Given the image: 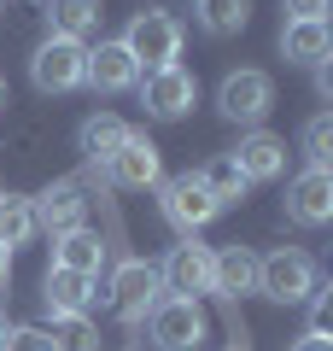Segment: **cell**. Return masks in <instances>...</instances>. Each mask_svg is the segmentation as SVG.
Listing matches in <instances>:
<instances>
[{
	"label": "cell",
	"mask_w": 333,
	"mask_h": 351,
	"mask_svg": "<svg viewBox=\"0 0 333 351\" xmlns=\"http://www.w3.org/2000/svg\"><path fill=\"white\" fill-rule=\"evenodd\" d=\"M123 53L135 59V71H164V64H182V24H175L164 6H147V12L129 18Z\"/></svg>",
	"instance_id": "obj_1"
},
{
	"label": "cell",
	"mask_w": 333,
	"mask_h": 351,
	"mask_svg": "<svg viewBox=\"0 0 333 351\" xmlns=\"http://www.w3.org/2000/svg\"><path fill=\"white\" fill-rule=\"evenodd\" d=\"M316 281H321V269L298 246H281V252H269V258H258V293L275 299V304H304L310 293H316Z\"/></svg>",
	"instance_id": "obj_2"
},
{
	"label": "cell",
	"mask_w": 333,
	"mask_h": 351,
	"mask_svg": "<svg viewBox=\"0 0 333 351\" xmlns=\"http://www.w3.org/2000/svg\"><path fill=\"white\" fill-rule=\"evenodd\" d=\"M29 76H36L41 94H71V88L88 82V47L82 41H64V36H47L29 59Z\"/></svg>",
	"instance_id": "obj_3"
},
{
	"label": "cell",
	"mask_w": 333,
	"mask_h": 351,
	"mask_svg": "<svg viewBox=\"0 0 333 351\" xmlns=\"http://www.w3.org/2000/svg\"><path fill=\"white\" fill-rule=\"evenodd\" d=\"M147 328H152V339H158V351H199L205 334H210L199 299H158L152 316H147Z\"/></svg>",
	"instance_id": "obj_4"
},
{
	"label": "cell",
	"mask_w": 333,
	"mask_h": 351,
	"mask_svg": "<svg viewBox=\"0 0 333 351\" xmlns=\"http://www.w3.org/2000/svg\"><path fill=\"white\" fill-rule=\"evenodd\" d=\"M210 269H217V252L199 246V240H182V246H170V258L158 263V287L170 293V299H205Z\"/></svg>",
	"instance_id": "obj_5"
},
{
	"label": "cell",
	"mask_w": 333,
	"mask_h": 351,
	"mask_svg": "<svg viewBox=\"0 0 333 351\" xmlns=\"http://www.w3.org/2000/svg\"><path fill=\"white\" fill-rule=\"evenodd\" d=\"M158 211L182 240H193L199 228L217 217V199H210V193L199 188V176L187 170V176H175V182H158Z\"/></svg>",
	"instance_id": "obj_6"
},
{
	"label": "cell",
	"mask_w": 333,
	"mask_h": 351,
	"mask_svg": "<svg viewBox=\"0 0 333 351\" xmlns=\"http://www.w3.org/2000/svg\"><path fill=\"white\" fill-rule=\"evenodd\" d=\"M269 106H275V82L263 71H228V76H222L217 112L228 117V123H251V129H258L263 117H269Z\"/></svg>",
	"instance_id": "obj_7"
},
{
	"label": "cell",
	"mask_w": 333,
	"mask_h": 351,
	"mask_svg": "<svg viewBox=\"0 0 333 351\" xmlns=\"http://www.w3.org/2000/svg\"><path fill=\"white\" fill-rule=\"evenodd\" d=\"M158 293H164V287H158V263L129 258V263L111 269V304H117L123 322H147L152 304H158Z\"/></svg>",
	"instance_id": "obj_8"
},
{
	"label": "cell",
	"mask_w": 333,
	"mask_h": 351,
	"mask_svg": "<svg viewBox=\"0 0 333 351\" xmlns=\"http://www.w3.org/2000/svg\"><path fill=\"white\" fill-rule=\"evenodd\" d=\"M193 100H199V82H193V71H182V64H164V71L140 76V106H147L152 117H164V123L187 117Z\"/></svg>",
	"instance_id": "obj_9"
},
{
	"label": "cell",
	"mask_w": 333,
	"mask_h": 351,
	"mask_svg": "<svg viewBox=\"0 0 333 351\" xmlns=\"http://www.w3.org/2000/svg\"><path fill=\"white\" fill-rule=\"evenodd\" d=\"M106 176L117 182V188H129V193H147V188H158L164 182V164H158V147H152L147 135H129L123 147L106 158Z\"/></svg>",
	"instance_id": "obj_10"
},
{
	"label": "cell",
	"mask_w": 333,
	"mask_h": 351,
	"mask_svg": "<svg viewBox=\"0 0 333 351\" xmlns=\"http://www.w3.org/2000/svg\"><path fill=\"white\" fill-rule=\"evenodd\" d=\"M29 211H36V228H47V234L59 240V234H71V228H82L88 199H82L76 182H47V188L29 199Z\"/></svg>",
	"instance_id": "obj_11"
},
{
	"label": "cell",
	"mask_w": 333,
	"mask_h": 351,
	"mask_svg": "<svg viewBox=\"0 0 333 351\" xmlns=\"http://www.w3.org/2000/svg\"><path fill=\"white\" fill-rule=\"evenodd\" d=\"M286 217L304 223V228L333 223V170H304V176H293V188H286Z\"/></svg>",
	"instance_id": "obj_12"
},
{
	"label": "cell",
	"mask_w": 333,
	"mask_h": 351,
	"mask_svg": "<svg viewBox=\"0 0 333 351\" xmlns=\"http://www.w3.org/2000/svg\"><path fill=\"white\" fill-rule=\"evenodd\" d=\"M228 158H234V170L246 176V182H275V176L286 170V141L269 135V129H246Z\"/></svg>",
	"instance_id": "obj_13"
},
{
	"label": "cell",
	"mask_w": 333,
	"mask_h": 351,
	"mask_svg": "<svg viewBox=\"0 0 333 351\" xmlns=\"http://www.w3.org/2000/svg\"><path fill=\"white\" fill-rule=\"evenodd\" d=\"M140 71L135 59L123 53V41H99V47H88V88L94 94H123V88H135Z\"/></svg>",
	"instance_id": "obj_14"
},
{
	"label": "cell",
	"mask_w": 333,
	"mask_h": 351,
	"mask_svg": "<svg viewBox=\"0 0 333 351\" xmlns=\"http://www.w3.org/2000/svg\"><path fill=\"white\" fill-rule=\"evenodd\" d=\"M41 304H47L53 316H82L88 304H94V276H76V269H59V263H53L47 281H41Z\"/></svg>",
	"instance_id": "obj_15"
},
{
	"label": "cell",
	"mask_w": 333,
	"mask_h": 351,
	"mask_svg": "<svg viewBox=\"0 0 333 351\" xmlns=\"http://www.w3.org/2000/svg\"><path fill=\"white\" fill-rule=\"evenodd\" d=\"M210 293H228V299L258 293V252L251 246H222L217 269H210Z\"/></svg>",
	"instance_id": "obj_16"
},
{
	"label": "cell",
	"mask_w": 333,
	"mask_h": 351,
	"mask_svg": "<svg viewBox=\"0 0 333 351\" xmlns=\"http://www.w3.org/2000/svg\"><path fill=\"white\" fill-rule=\"evenodd\" d=\"M281 53L293 64H328V53H333V29L328 24H304V18H286V29H281Z\"/></svg>",
	"instance_id": "obj_17"
},
{
	"label": "cell",
	"mask_w": 333,
	"mask_h": 351,
	"mask_svg": "<svg viewBox=\"0 0 333 351\" xmlns=\"http://www.w3.org/2000/svg\"><path fill=\"white\" fill-rule=\"evenodd\" d=\"M47 29L64 41H88L99 29V0H47Z\"/></svg>",
	"instance_id": "obj_18"
},
{
	"label": "cell",
	"mask_w": 333,
	"mask_h": 351,
	"mask_svg": "<svg viewBox=\"0 0 333 351\" xmlns=\"http://www.w3.org/2000/svg\"><path fill=\"white\" fill-rule=\"evenodd\" d=\"M53 263H59V269H76V276H99L106 246H99V234H88V228H71V234L53 240Z\"/></svg>",
	"instance_id": "obj_19"
},
{
	"label": "cell",
	"mask_w": 333,
	"mask_h": 351,
	"mask_svg": "<svg viewBox=\"0 0 333 351\" xmlns=\"http://www.w3.org/2000/svg\"><path fill=\"white\" fill-rule=\"evenodd\" d=\"M129 135H135V129H129L123 117H111V112H94V117L82 123V135H76V141H82V152H88L94 164H106V158H111L117 147H123Z\"/></svg>",
	"instance_id": "obj_20"
},
{
	"label": "cell",
	"mask_w": 333,
	"mask_h": 351,
	"mask_svg": "<svg viewBox=\"0 0 333 351\" xmlns=\"http://www.w3.org/2000/svg\"><path fill=\"white\" fill-rule=\"evenodd\" d=\"M193 176H199V188L217 199V211H222V205H240V199H246V188H251L246 176L234 170V158H228V152H222V158H210L205 170H193Z\"/></svg>",
	"instance_id": "obj_21"
},
{
	"label": "cell",
	"mask_w": 333,
	"mask_h": 351,
	"mask_svg": "<svg viewBox=\"0 0 333 351\" xmlns=\"http://www.w3.org/2000/svg\"><path fill=\"white\" fill-rule=\"evenodd\" d=\"M36 234V211H29V193H0V246L12 252Z\"/></svg>",
	"instance_id": "obj_22"
},
{
	"label": "cell",
	"mask_w": 333,
	"mask_h": 351,
	"mask_svg": "<svg viewBox=\"0 0 333 351\" xmlns=\"http://www.w3.org/2000/svg\"><path fill=\"white\" fill-rule=\"evenodd\" d=\"M193 12H199V24L210 36H234V29H246L251 0H193Z\"/></svg>",
	"instance_id": "obj_23"
},
{
	"label": "cell",
	"mask_w": 333,
	"mask_h": 351,
	"mask_svg": "<svg viewBox=\"0 0 333 351\" xmlns=\"http://www.w3.org/2000/svg\"><path fill=\"white\" fill-rule=\"evenodd\" d=\"M304 158H310V170H328V158H333V112H316L304 123Z\"/></svg>",
	"instance_id": "obj_24"
},
{
	"label": "cell",
	"mask_w": 333,
	"mask_h": 351,
	"mask_svg": "<svg viewBox=\"0 0 333 351\" xmlns=\"http://www.w3.org/2000/svg\"><path fill=\"white\" fill-rule=\"evenodd\" d=\"M6 351H64V339L47 334V328H12L6 334Z\"/></svg>",
	"instance_id": "obj_25"
},
{
	"label": "cell",
	"mask_w": 333,
	"mask_h": 351,
	"mask_svg": "<svg viewBox=\"0 0 333 351\" xmlns=\"http://www.w3.org/2000/svg\"><path fill=\"white\" fill-rule=\"evenodd\" d=\"M328 281H316V293H310V328H304V334H328V328H333V299H328Z\"/></svg>",
	"instance_id": "obj_26"
},
{
	"label": "cell",
	"mask_w": 333,
	"mask_h": 351,
	"mask_svg": "<svg viewBox=\"0 0 333 351\" xmlns=\"http://www.w3.org/2000/svg\"><path fill=\"white\" fill-rule=\"evenodd\" d=\"M286 18H304V24H328V6L333 0H281Z\"/></svg>",
	"instance_id": "obj_27"
},
{
	"label": "cell",
	"mask_w": 333,
	"mask_h": 351,
	"mask_svg": "<svg viewBox=\"0 0 333 351\" xmlns=\"http://www.w3.org/2000/svg\"><path fill=\"white\" fill-rule=\"evenodd\" d=\"M293 351H333V339H328V334H298Z\"/></svg>",
	"instance_id": "obj_28"
},
{
	"label": "cell",
	"mask_w": 333,
	"mask_h": 351,
	"mask_svg": "<svg viewBox=\"0 0 333 351\" xmlns=\"http://www.w3.org/2000/svg\"><path fill=\"white\" fill-rule=\"evenodd\" d=\"M6 276H12V252L0 246V281H6Z\"/></svg>",
	"instance_id": "obj_29"
},
{
	"label": "cell",
	"mask_w": 333,
	"mask_h": 351,
	"mask_svg": "<svg viewBox=\"0 0 333 351\" xmlns=\"http://www.w3.org/2000/svg\"><path fill=\"white\" fill-rule=\"evenodd\" d=\"M6 334H12V328H6V316H0V351H6Z\"/></svg>",
	"instance_id": "obj_30"
},
{
	"label": "cell",
	"mask_w": 333,
	"mask_h": 351,
	"mask_svg": "<svg viewBox=\"0 0 333 351\" xmlns=\"http://www.w3.org/2000/svg\"><path fill=\"white\" fill-rule=\"evenodd\" d=\"M0 106H6V76H0Z\"/></svg>",
	"instance_id": "obj_31"
},
{
	"label": "cell",
	"mask_w": 333,
	"mask_h": 351,
	"mask_svg": "<svg viewBox=\"0 0 333 351\" xmlns=\"http://www.w3.org/2000/svg\"><path fill=\"white\" fill-rule=\"evenodd\" d=\"M234 351H246V346H234Z\"/></svg>",
	"instance_id": "obj_32"
}]
</instances>
